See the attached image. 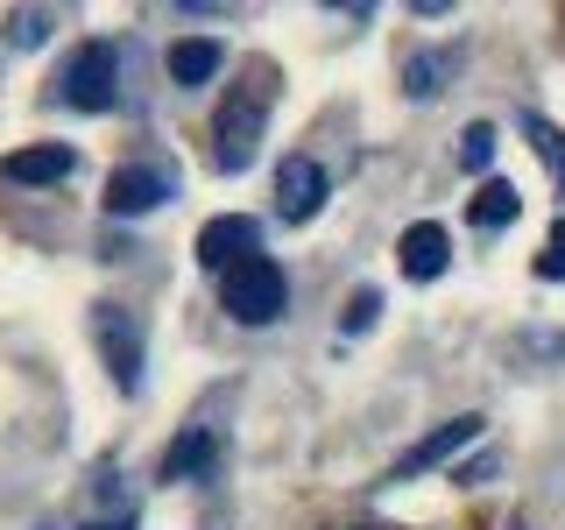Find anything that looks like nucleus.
Wrapping results in <instances>:
<instances>
[{"label":"nucleus","mask_w":565,"mask_h":530,"mask_svg":"<svg viewBox=\"0 0 565 530\" xmlns=\"http://www.w3.org/2000/svg\"><path fill=\"white\" fill-rule=\"evenodd\" d=\"M247 255H262V220H247V212H220V220L199 226V262H205V269L226 276Z\"/></svg>","instance_id":"8"},{"label":"nucleus","mask_w":565,"mask_h":530,"mask_svg":"<svg viewBox=\"0 0 565 530\" xmlns=\"http://www.w3.org/2000/svg\"><path fill=\"white\" fill-rule=\"evenodd\" d=\"M85 530H135V517L120 509V517H106V523H85Z\"/></svg>","instance_id":"21"},{"label":"nucleus","mask_w":565,"mask_h":530,"mask_svg":"<svg viewBox=\"0 0 565 530\" xmlns=\"http://www.w3.org/2000/svg\"><path fill=\"white\" fill-rule=\"evenodd\" d=\"M481 432H488V417H481V411H459V417L438 424V432H424L411 453H396V467H388L382 481H417V474H431V467H446V459H459Z\"/></svg>","instance_id":"5"},{"label":"nucleus","mask_w":565,"mask_h":530,"mask_svg":"<svg viewBox=\"0 0 565 530\" xmlns=\"http://www.w3.org/2000/svg\"><path fill=\"white\" fill-rule=\"evenodd\" d=\"M220 311L234 326H276L290 311V276H282L276 255H247L220 276Z\"/></svg>","instance_id":"2"},{"label":"nucleus","mask_w":565,"mask_h":530,"mask_svg":"<svg viewBox=\"0 0 565 530\" xmlns=\"http://www.w3.org/2000/svg\"><path fill=\"white\" fill-rule=\"evenodd\" d=\"M537 283H565V212L552 220V234L537 247Z\"/></svg>","instance_id":"18"},{"label":"nucleus","mask_w":565,"mask_h":530,"mask_svg":"<svg viewBox=\"0 0 565 530\" xmlns=\"http://www.w3.org/2000/svg\"><path fill=\"white\" fill-rule=\"evenodd\" d=\"M516 212H523V191L509 184V177H481V191H473L467 220H473V234H502Z\"/></svg>","instance_id":"12"},{"label":"nucleus","mask_w":565,"mask_h":530,"mask_svg":"<svg viewBox=\"0 0 565 530\" xmlns=\"http://www.w3.org/2000/svg\"><path fill=\"white\" fill-rule=\"evenodd\" d=\"M488 474H494V459H473V467H452V481L473 488V481H488Z\"/></svg>","instance_id":"20"},{"label":"nucleus","mask_w":565,"mask_h":530,"mask_svg":"<svg viewBox=\"0 0 565 530\" xmlns=\"http://www.w3.org/2000/svg\"><path fill=\"white\" fill-rule=\"evenodd\" d=\"M170 191H177V170H163V163H120L114 177H106V212H114V220H141V212L170 205Z\"/></svg>","instance_id":"7"},{"label":"nucleus","mask_w":565,"mask_h":530,"mask_svg":"<svg viewBox=\"0 0 565 530\" xmlns=\"http://www.w3.org/2000/svg\"><path fill=\"white\" fill-rule=\"evenodd\" d=\"M226 71V43L220 35H184V43H170V78L177 85H212Z\"/></svg>","instance_id":"11"},{"label":"nucleus","mask_w":565,"mask_h":530,"mask_svg":"<svg viewBox=\"0 0 565 530\" xmlns=\"http://www.w3.org/2000/svg\"><path fill=\"white\" fill-rule=\"evenodd\" d=\"M523 135H530V149L544 156V170H552V184H558V199H565V128H552L544 114H523Z\"/></svg>","instance_id":"15"},{"label":"nucleus","mask_w":565,"mask_h":530,"mask_svg":"<svg viewBox=\"0 0 565 530\" xmlns=\"http://www.w3.org/2000/svg\"><path fill=\"white\" fill-rule=\"evenodd\" d=\"M50 29H57V14H50V8H14V14H8V43H14V50L50 43Z\"/></svg>","instance_id":"17"},{"label":"nucleus","mask_w":565,"mask_h":530,"mask_svg":"<svg viewBox=\"0 0 565 530\" xmlns=\"http://www.w3.org/2000/svg\"><path fill=\"white\" fill-rule=\"evenodd\" d=\"M71 170H78V156H71L64 141H35V149H14L8 163H0L8 184H64Z\"/></svg>","instance_id":"10"},{"label":"nucleus","mask_w":565,"mask_h":530,"mask_svg":"<svg viewBox=\"0 0 565 530\" xmlns=\"http://www.w3.org/2000/svg\"><path fill=\"white\" fill-rule=\"evenodd\" d=\"M375 318H382V290H375V283H361V290L347 297V332H367Z\"/></svg>","instance_id":"19"},{"label":"nucleus","mask_w":565,"mask_h":530,"mask_svg":"<svg viewBox=\"0 0 565 530\" xmlns=\"http://www.w3.org/2000/svg\"><path fill=\"white\" fill-rule=\"evenodd\" d=\"M452 64H459V50H417V57L403 64V93H411V99H438V85L452 78Z\"/></svg>","instance_id":"14"},{"label":"nucleus","mask_w":565,"mask_h":530,"mask_svg":"<svg viewBox=\"0 0 565 530\" xmlns=\"http://www.w3.org/2000/svg\"><path fill=\"white\" fill-rule=\"evenodd\" d=\"M93 340L106 353V375H114L120 396L141 389V318L128 305H93Z\"/></svg>","instance_id":"4"},{"label":"nucleus","mask_w":565,"mask_h":530,"mask_svg":"<svg viewBox=\"0 0 565 530\" xmlns=\"http://www.w3.org/2000/svg\"><path fill=\"white\" fill-rule=\"evenodd\" d=\"M269 106H276V71L269 64H247L241 85H226L220 114H212V163L226 177H241L262 149V128H269Z\"/></svg>","instance_id":"1"},{"label":"nucleus","mask_w":565,"mask_h":530,"mask_svg":"<svg viewBox=\"0 0 565 530\" xmlns=\"http://www.w3.org/2000/svg\"><path fill=\"white\" fill-rule=\"evenodd\" d=\"M57 99L78 106V114H106V106L120 99V50L106 43V35L71 50V64L57 71Z\"/></svg>","instance_id":"3"},{"label":"nucleus","mask_w":565,"mask_h":530,"mask_svg":"<svg viewBox=\"0 0 565 530\" xmlns=\"http://www.w3.org/2000/svg\"><path fill=\"white\" fill-rule=\"evenodd\" d=\"M212 453H220L212 424H191V432L163 453V467H156V474H163V481H191V474H205V467H212Z\"/></svg>","instance_id":"13"},{"label":"nucleus","mask_w":565,"mask_h":530,"mask_svg":"<svg viewBox=\"0 0 565 530\" xmlns=\"http://www.w3.org/2000/svg\"><path fill=\"white\" fill-rule=\"evenodd\" d=\"M326 199H332V177H326L318 156H282L276 163V220L305 226V220L326 212Z\"/></svg>","instance_id":"6"},{"label":"nucleus","mask_w":565,"mask_h":530,"mask_svg":"<svg viewBox=\"0 0 565 530\" xmlns=\"http://www.w3.org/2000/svg\"><path fill=\"white\" fill-rule=\"evenodd\" d=\"M494 141H502V135H494V120H467V135H459V170L481 177L494 163Z\"/></svg>","instance_id":"16"},{"label":"nucleus","mask_w":565,"mask_h":530,"mask_svg":"<svg viewBox=\"0 0 565 530\" xmlns=\"http://www.w3.org/2000/svg\"><path fill=\"white\" fill-rule=\"evenodd\" d=\"M396 255H403V276H411V283H438L452 269V234L438 220H417V226H403Z\"/></svg>","instance_id":"9"}]
</instances>
